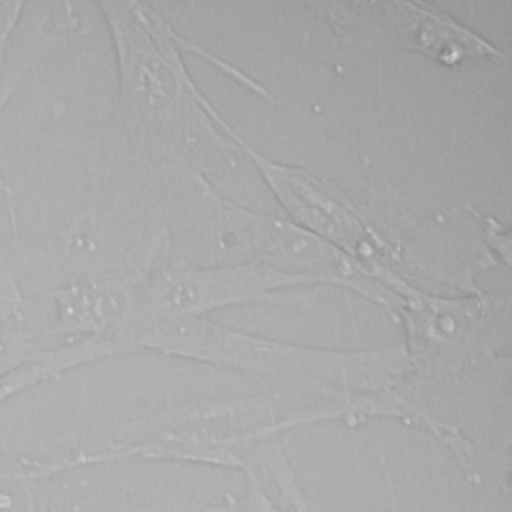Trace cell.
I'll return each instance as SVG.
<instances>
[{"instance_id": "obj_1", "label": "cell", "mask_w": 512, "mask_h": 512, "mask_svg": "<svg viewBox=\"0 0 512 512\" xmlns=\"http://www.w3.org/2000/svg\"><path fill=\"white\" fill-rule=\"evenodd\" d=\"M132 352L152 350L202 364L282 378L332 396L388 392L408 368L402 346L336 350L248 334L206 318H138L120 338Z\"/></svg>"}, {"instance_id": "obj_2", "label": "cell", "mask_w": 512, "mask_h": 512, "mask_svg": "<svg viewBox=\"0 0 512 512\" xmlns=\"http://www.w3.org/2000/svg\"><path fill=\"white\" fill-rule=\"evenodd\" d=\"M96 6L116 58L114 120L142 136L178 142L180 150L196 152L208 144L232 156L236 148L216 122L218 110L182 60L188 42L150 4L106 0Z\"/></svg>"}, {"instance_id": "obj_3", "label": "cell", "mask_w": 512, "mask_h": 512, "mask_svg": "<svg viewBox=\"0 0 512 512\" xmlns=\"http://www.w3.org/2000/svg\"><path fill=\"white\" fill-rule=\"evenodd\" d=\"M194 202L200 208L208 234L232 262H252L296 276H308L322 286L342 288L380 306L388 316L396 298L378 284L370 272L308 234L290 220L240 206L218 190L202 174H194Z\"/></svg>"}, {"instance_id": "obj_4", "label": "cell", "mask_w": 512, "mask_h": 512, "mask_svg": "<svg viewBox=\"0 0 512 512\" xmlns=\"http://www.w3.org/2000/svg\"><path fill=\"white\" fill-rule=\"evenodd\" d=\"M216 122L228 134L236 152L256 168L292 224L364 266L372 278L380 270H392L408 278L406 274L414 268V262L404 252L402 242L346 190L308 168L268 158L234 130L220 112Z\"/></svg>"}, {"instance_id": "obj_5", "label": "cell", "mask_w": 512, "mask_h": 512, "mask_svg": "<svg viewBox=\"0 0 512 512\" xmlns=\"http://www.w3.org/2000/svg\"><path fill=\"white\" fill-rule=\"evenodd\" d=\"M374 280L396 298L392 320L404 334V352L414 364L460 368L494 356L510 342V294L470 288L442 296L414 286L408 278L380 270Z\"/></svg>"}, {"instance_id": "obj_6", "label": "cell", "mask_w": 512, "mask_h": 512, "mask_svg": "<svg viewBox=\"0 0 512 512\" xmlns=\"http://www.w3.org/2000/svg\"><path fill=\"white\" fill-rule=\"evenodd\" d=\"M322 284L252 262L194 266L170 262L134 274L138 318H206L212 312L268 304L312 308Z\"/></svg>"}, {"instance_id": "obj_7", "label": "cell", "mask_w": 512, "mask_h": 512, "mask_svg": "<svg viewBox=\"0 0 512 512\" xmlns=\"http://www.w3.org/2000/svg\"><path fill=\"white\" fill-rule=\"evenodd\" d=\"M310 8L356 44H386L446 68L478 62L508 64V56L482 34L424 4L336 2Z\"/></svg>"}, {"instance_id": "obj_8", "label": "cell", "mask_w": 512, "mask_h": 512, "mask_svg": "<svg viewBox=\"0 0 512 512\" xmlns=\"http://www.w3.org/2000/svg\"><path fill=\"white\" fill-rule=\"evenodd\" d=\"M26 304H28V300H26L24 290L10 266L8 252H6V246H4V240L0 234V330H4L10 320L18 318Z\"/></svg>"}, {"instance_id": "obj_9", "label": "cell", "mask_w": 512, "mask_h": 512, "mask_svg": "<svg viewBox=\"0 0 512 512\" xmlns=\"http://www.w3.org/2000/svg\"><path fill=\"white\" fill-rule=\"evenodd\" d=\"M24 2H16V0H2L0 2V74L8 56V46H10V38L12 32L16 28V22L20 18ZM4 106H0V114H2Z\"/></svg>"}]
</instances>
